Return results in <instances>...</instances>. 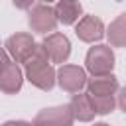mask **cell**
<instances>
[{"instance_id":"cell-18","label":"cell","mask_w":126,"mask_h":126,"mask_svg":"<svg viewBox=\"0 0 126 126\" xmlns=\"http://www.w3.org/2000/svg\"><path fill=\"white\" fill-rule=\"evenodd\" d=\"M2 126H33V124L32 122H26V120H8Z\"/></svg>"},{"instance_id":"cell-3","label":"cell","mask_w":126,"mask_h":126,"mask_svg":"<svg viewBox=\"0 0 126 126\" xmlns=\"http://www.w3.org/2000/svg\"><path fill=\"white\" fill-rule=\"evenodd\" d=\"M35 49H37V43L32 37V33L18 32V33H14L6 39V53L12 55V59L16 63H26L33 55Z\"/></svg>"},{"instance_id":"cell-12","label":"cell","mask_w":126,"mask_h":126,"mask_svg":"<svg viewBox=\"0 0 126 126\" xmlns=\"http://www.w3.org/2000/svg\"><path fill=\"white\" fill-rule=\"evenodd\" d=\"M116 91H118V79L112 73L93 77L87 81V93L89 94H116Z\"/></svg>"},{"instance_id":"cell-1","label":"cell","mask_w":126,"mask_h":126,"mask_svg":"<svg viewBox=\"0 0 126 126\" xmlns=\"http://www.w3.org/2000/svg\"><path fill=\"white\" fill-rule=\"evenodd\" d=\"M24 71H26V79L33 87H37L41 91H51L55 87V83H57L55 81L57 71L53 69V65L47 59V55H45L41 45H37L33 55L24 63Z\"/></svg>"},{"instance_id":"cell-6","label":"cell","mask_w":126,"mask_h":126,"mask_svg":"<svg viewBox=\"0 0 126 126\" xmlns=\"http://www.w3.org/2000/svg\"><path fill=\"white\" fill-rule=\"evenodd\" d=\"M57 85L65 93H81V89L87 85V73L79 65H61L55 75Z\"/></svg>"},{"instance_id":"cell-17","label":"cell","mask_w":126,"mask_h":126,"mask_svg":"<svg viewBox=\"0 0 126 126\" xmlns=\"http://www.w3.org/2000/svg\"><path fill=\"white\" fill-rule=\"evenodd\" d=\"M8 61H10V57H8L6 49H2V47H0V73H2V69L8 65Z\"/></svg>"},{"instance_id":"cell-19","label":"cell","mask_w":126,"mask_h":126,"mask_svg":"<svg viewBox=\"0 0 126 126\" xmlns=\"http://www.w3.org/2000/svg\"><path fill=\"white\" fill-rule=\"evenodd\" d=\"M94 126H110V124H106V122H96Z\"/></svg>"},{"instance_id":"cell-5","label":"cell","mask_w":126,"mask_h":126,"mask_svg":"<svg viewBox=\"0 0 126 126\" xmlns=\"http://www.w3.org/2000/svg\"><path fill=\"white\" fill-rule=\"evenodd\" d=\"M28 24L33 32L37 33H47V32H55L57 28V18H55V10L49 4H35L30 8L28 14Z\"/></svg>"},{"instance_id":"cell-2","label":"cell","mask_w":126,"mask_h":126,"mask_svg":"<svg viewBox=\"0 0 126 126\" xmlns=\"http://www.w3.org/2000/svg\"><path fill=\"white\" fill-rule=\"evenodd\" d=\"M114 61H116V57H114L112 47L110 45H104V43H98V45H93L87 51L85 67H87V71L93 77H100V75L112 73Z\"/></svg>"},{"instance_id":"cell-9","label":"cell","mask_w":126,"mask_h":126,"mask_svg":"<svg viewBox=\"0 0 126 126\" xmlns=\"http://www.w3.org/2000/svg\"><path fill=\"white\" fill-rule=\"evenodd\" d=\"M24 85V73L16 61H8V65L0 73V91L6 94H16Z\"/></svg>"},{"instance_id":"cell-4","label":"cell","mask_w":126,"mask_h":126,"mask_svg":"<svg viewBox=\"0 0 126 126\" xmlns=\"http://www.w3.org/2000/svg\"><path fill=\"white\" fill-rule=\"evenodd\" d=\"M41 47L47 55V59L51 63H65L71 55V41L65 33H59V32H53L49 35L43 37L41 41Z\"/></svg>"},{"instance_id":"cell-7","label":"cell","mask_w":126,"mask_h":126,"mask_svg":"<svg viewBox=\"0 0 126 126\" xmlns=\"http://www.w3.org/2000/svg\"><path fill=\"white\" fill-rule=\"evenodd\" d=\"M73 122H75V118H73L69 104L43 108L33 118V126H73Z\"/></svg>"},{"instance_id":"cell-11","label":"cell","mask_w":126,"mask_h":126,"mask_svg":"<svg viewBox=\"0 0 126 126\" xmlns=\"http://www.w3.org/2000/svg\"><path fill=\"white\" fill-rule=\"evenodd\" d=\"M69 106H71L73 118L79 122H91L94 118V110H93V104H91L87 93H75Z\"/></svg>"},{"instance_id":"cell-20","label":"cell","mask_w":126,"mask_h":126,"mask_svg":"<svg viewBox=\"0 0 126 126\" xmlns=\"http://www.w3.org/2000/svg\"><path fill=\"white\" fill-rule=\"evenodd\" d=\"M41 2H43V4H51L53 0H41Z\"/></svg>"},{"instance_id":"cell-16","label":"cell","mask_w":126,"mask_h":126,"mask_svg":"<svg viewBox=\"0 0 126 126\" xmlns=\"http://www.w3.org/2000/svg\"><path fill=\"white\" fill-rule=\"evenodd\" d=\"M116 104H118V106H120V110L126 114V87H124V89H120L118 98H116Z\"/></svg>"},{"instance_id":"cell-8","label":"cell","mask_w":126,"mask_h":126,"mask_svg":"<svg viewBox=\"0 0 126 126\" xmlns=\"http://www.w3.org/2000/svg\"><path fill=\"white\" fill-rule=\"evenodd\" d=\"M75 33H77V37L81 41L94 43V41L102 39V35H104V24L96 16H83L77 22V26H75Z\"/></svg>"},{"instance_id":"cell-13","label":"cell","mask_w":126,"mask_h":126,"mask_svg":"<svg viewBox=\"0 0 126 126\" xmlns=\"http://www.w3.org/2000/svg\"><path fill=\"white\" fill-rule=\"evenodd\" d=\"M104 35L108 37L112 47H126V12L110 22Z\"/></svg>"},{"instance_id":"cell-15","label":"cell","mask_w":126,"mask_h":126,"mask_svg":"<svg viewBox=\"0 0 126 126\" xmlns=\"http://www.w3.org/2000/svg\"><path fill=\"white\" fill-rule=\"evenodd\" d=\"M33 2H35V0H12V4H14L18 10H30V8L33 6Z\"/></svg>"},{"instance_id":"cell-14","label":"cell","mask_w":126,"mask_h":126,"mask_svg":"<svg viewBox=\"0 0 126 126\" xmlns=\"http://www.w3.org/2000/svg\"><path fill=\"white\" fill-rule=\"evenodd\" d=\"M89 100L93 104L94 114H110L116 106V96L114 94H89Z\"/></svg>"},{"instance_id":"cell-10","label":"cell","mask_w":126,"mask_h":126,"mask_svg":"<svg viewBox=\"0 0 126 126\" xmlns=\"http://www.w3.org/2000/svg\"><path fill=\"white\" fill-rule=\"evenodd\" d=\"M55 18L63 26H73L83 16V6L79 0H57L55 4Z\"/></svg>"}]
</instances>
